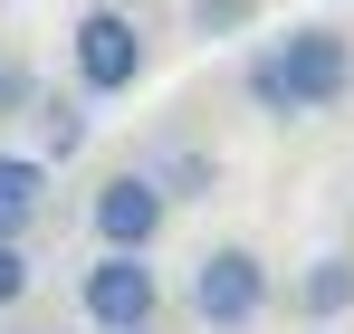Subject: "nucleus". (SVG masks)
Returning a JSON list of instances; mask_svg holds the SVG:
<instances>
[{
  "instance_id": "1",
  "label": "nucleus",
  "mask_w": 354,
  "mask_h": 334,
  "mask_svg": "<svg viewBox=\"0 0 354 334\" xmlns=\"http://www.w3.org/2000/svg\"><path fill=\"white\" fill-rule=\"evenodd\" d=\"M249 106L268 115V124H306V115H335L354 96V48L335 29H316V19H297L288 39H268V48L249 57Z\"/></svg>"
},
{
  "instance_id": "2",
  "label": "nucleus",
  "mask_w": 354,
  "mask_h": 334,
  "mask_svg": "<svg viewBox=\"0 0 354 334\" xmlns=\"http://www.w3.org/2000/svg\"><path fill=\"white\" fill-rule=\"evenodd\" d=\"M67 67H77V96H134L144 86V19L115 10V0H96V10H77V29H67Z\"/></svg>"
},
{
  "instance_id": "3",
  "label": "nucleus",
  "mask_w": 354,
  "mask_h": 334,
  "mask_svg": "<svg viewBox=\"0 0 354 334\" xmlns=\"http://www.w3.org/2000/svg\"><path fill=\"white\" fill-rule=\"evenodd\" d=\"M192 315L211 334H239L268 315V258L259 248H239V239H221V248H201V268H192Z\"/></svg>"
},
{
  "instance_id": "4",
  "label": "nucleus",
  "mask_w": 354,
  "mask_h": 334,
  "mask_svg": "<svg viewBox=\"0 0 354 334\" xmlns=\"http://www.w3.org/2000/svg\"><path fill=\"white\" fill-rule=\"evenodd\" d=\"M77 306H86V325H153L163 315V277L144 268V248H96V268H86V286H77Z\"/></svg>"
},
{
  "instance_id": "5",
  "label": "nucleus",
  "mask_w": 354,
  "mask_h": 334,
  "mask_svg": "<svg viewBox=\"0 0 354 334\" xmlns=\"http://www.w3.org/2000/svg\"><path fill=\"white\" fill-rule=\"evenodd\" d=\"M173 220V201H163V181L134 163V172H106L96 181V201H86V229H96V248H153Z\"/></svg>"
},
{
  "instance_id": "6",
  "label": "nucleus",
  "mask_w": 354,
  "mask_h": 334,
  "mask_svg": "<svg viewBox=\"0 0 354 334\" xmlns=\"http://www.w3.org/2000/svg\"><path fill=\"white\" fill-rule=\"evenodd\" d=\"M288 306L306 315V325H335V315H354V248H326V258H306L288 286Z\"/></svg>"
},
{
  "instance_id": "7",
  "label": "nucleus",
  "mask_w": 354,
  "mask_h": 334,
  "mask_svg": "<svg viewBox=\"0 0 354 334\" xmlns=\"http://www.w3.org/2000/svg\"><path fill=\"white\" fill-rule=\"evenodd\" d=\"M48 220V163L39 153H0V239H29Z\"/></svg>"
},
{
  "instance_id": "8",
  "label": "nucleus",
  "mask_w": 354,
  "mask_h": 334,
  "mask_svg": "<svg viewBox=\"0 0 354 334\" xmlns=\"http://www.w3.org/2000/svg\"><path fill=\"white\" fill-rule=\"evenodd\" d=\"M29 153L39 163H77L86 153V96H29Z\"/></svg>"
},
{
  "instance_id": "9",
  "label": "nucleus",
  "mask_w": 354,
  "mask_h": 334,
  "mask_svg": "<svg viewBox=\"0 0 354 334\" xmlns=\"http://www.w3.org/2000/svg\"><path fill=\"white\" fill-rule=\"evenodd\" d=\"M153 181H163V201H201V191L221 181V153H201V144H173V153L153 163Z\"/></svg>"
},
{
  "instance_id": "10",
  "label": "nucleus",
  "mask_w": 354,
  "mask_h": 334,
  "mask_svg": "<svg viewBox=\"0 0 354 334\" xmlns=\"http://www.w3.org/2000/svg\"><path fill=\"white\" fill-rule=\"evenodd\" d=\"M259 19V0H192V39H239Z\"/></svg>"
},
{
  "instance_id": "11",
  "label": "nucleus",
  "mask_w": 354,
  "mask_h": 334,
  "mask_svg": "<svg viewBox=\"0 0 354 334\" xmlns=\"http://www.w3.org/2000/svg\"><path fill=\"white\" fill-rule=\"evenodd\" d=\"M29 96H39L29 57H19V48H0V124H10V115H29Z\"/></svg>"
},
{
  "instance_id": "12",
  "label": "nucleus",
  "mask_w": 354,
  "mask_h": 334,
  "mask_svg": "<svg viewBox=\"0 0 354 334\" xmlns=\"http://www.w3.org/2000/svg\"><path fill=\"white\" fill-rule=\"evenodd\" d=\"M29 277H39V268H29V248H19V239H0V315L29 296Z\"/></svg>"
},
{
  "instance_id": "13",
  "label": "nucleus",
  "mask_w": 354,
  "mask_h": 334,
  "mask_svg": "<svg viewBox=\"0 0 354 334\" xmlns=\"http://www.w3.org/2000/svg\"><path fill=\"white\" fill-rule=\"evenodd\" d=\"M124 334H153V325H124Z\"/></svg>"
}]
</instances>
